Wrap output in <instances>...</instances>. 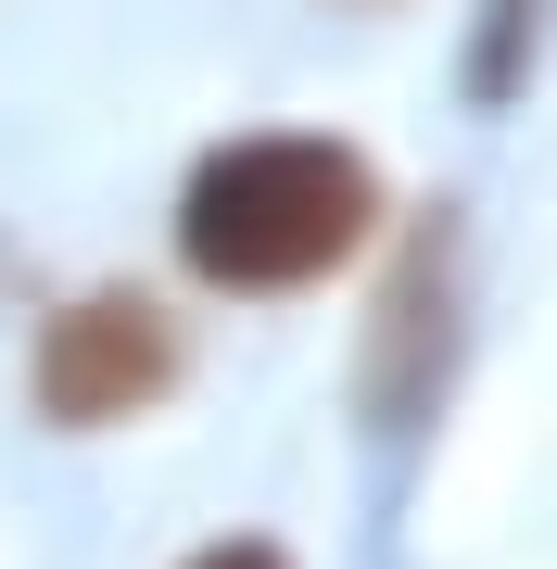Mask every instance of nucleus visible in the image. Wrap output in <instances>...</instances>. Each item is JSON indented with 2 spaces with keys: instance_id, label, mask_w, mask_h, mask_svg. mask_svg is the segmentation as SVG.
I'll return each mask as SVG.
<instances>
[{
  "instance_id": "1",
  "label": "nucleus",
  "mask_w": 557,
  "mask_h": 569,
  "mask_svg": "<svg viewBox=\"0 0 557 569\" xmlns=\"http://www.w3.org/2000/svg\"><path fill=\"white\" fill-rule=\"evenodd\" d=\"M392 190L342 127H241L178 178V266L203 291H317L380 241Z\"/></svg>"
},
{
  "instance_id": "5",
  "label": "nucleus",
  "mask_w": 557,
  "mask_h": 569,
  "mask_svg": "<svg viewBox=\"0 0 557 569\" xmlns=\"http://www.w3.org/2000/svg\"><path fill=\"white\" fill-rule=\"evenodd\" d=\"M178 569H291L267 531H228V545H203V557H178Z\"/></svg>"
},
{
  "instance_id": "4",
  "label": "nucleus",
  "mask_w": 557,
  "mask_h": 569,
  "mask_svg": "<svg viewBox=\"0 0 557 569\" xmlns=\"http://www.w3.org/2000/svg\"><path fill=\"white\" fill-rule=\"evenodd\" d=\"M533 26H545V0H495V26L469 39V102H507V89H519V51H533Z\"/></svg>"
},
{
  "instance_id": "2",
  "label": "nucleus",
  "mask_w": 557,
  "mask_h": 569,
  "mask_svg": "<svg viewBox=\"0 0 557 569\" xmlns=\"http://www.w3.org/2000/svg\"><path fill=\"white\" fill-rule=\"evenodd\" d=\"M190 380V329L152 305L140 279H102L77 305L39 317V355H26V392H39L51 430H127L152 418L166 392Z\"/></svg>"
},
{
  "instance_id": "3",
  "label": "nucleus",
  "mask_w": 557,
  "mask_h": 569,
  "mask_svg": "<svg viewBox=\"0 0 557 569\" xmlns=\"http://www.w3.org/2000/svg\"><path fill=\"white\" fill-rule=\"evenodd\" d=\"M456 380V216H418L406 253L380 266L368 342H355V418L368 430H418Z\"/></svg>"
}]
</instances>
